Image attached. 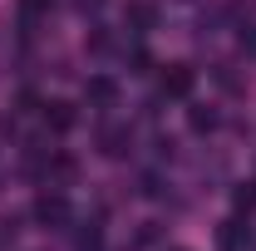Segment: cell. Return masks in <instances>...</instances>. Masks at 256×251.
<instances>
[{"label": "cell", "instance_id": "6da1fadb", "mask_svg": "<svg viewBox=\"0 0 256 251\" xmlns=\"http://www.w3.org/2000/svg\"><path fill=\"white\" fill-rule=\"evenodd\" d=\"M34 222H40V226H69V202H64V192L34 197Z\"/></svg>", "mask_w": 256, "mask_h": 251}, {"label": "cell", "instance_id": "7a4b0ae2", "mask_svg": "<svg viewBox=\"0 0 256 251\" xmlns=\"http://www.w3.org/2000/svg\"><path fill=\"white\" fill-rule=\"evenodd\" d=\"M192 84H197V69H188V64H168L162 69V98H188Z\"/></svg>", "mask_w": 256, "mask_h": 251}, {"label": "cell", "instance_id": "3957f363", "mask_svg": "<svg viewBox=\"0 0 256 251\" xmlns=\"http://www.w3.org/2000/svg\"><path fill=\"white\" fill-rule=\"evenodd\" d=\"M124 25L133 34H148L153 25H158V5H153V0H128L124 5Z\"/></svg>", "mask_w": 256, "mask_h": 251}, {"label": "cell", "instance_id": "277c9868", "mask_svg": "<svg viewBox=\"0 0 256 251\" xmlns=\"http://www.w3.org/2000/svg\"><path fill=\"white\" fill-rule=\"evenodd\" d=\"M84 98L98 104V108H114V104H118V84H114L108 74H94V79L84 84Z\"/></svg>", "mask_w": 256, "mask_h": 251}, {"label": "cell", "instance_id": "5b68a950", "mask_svg": "<svg viewBox=\"0 0 256 251\" xmlns=\"http://www.w3.org/2000/svg\"><path fill=\"white\" fill-rule=\"evenodd\" d=\"M74 118H79V114H74V104H44V124L54 128V133H69Z\"/></svg>", "mask_w": 256, "mask_h": 251}, {"label": "cell", "instance_id": "8992f818", "mask_svg": "<svg viewBox=\"0 0 256 251\" xmlns=\"http://www.w3.org/2000/svg\"><path fill=\"white\" fill-rule=\"evenodd\" d=\"M217 246H222V251H242V246H246V226H242L236 217L222 222V232H217Z\"/></svg>", "mask_w": 256, "mask_h": 251}, {"label": "cell", "instance_id": "52a82bcc", "mask_svg": "<svg viewBox=\"0 0 256 251\" xmlns=\"http://www.w3.org/2000/svg\"><path fill=\"white\" fill-rule=\"evenodd\" d=\"M188 124H192V133H212L217 128V108H202L197 104V108H188Z\"/></svg>", "mask_w": 256, "mask_h": 251}, {"label": "cell", "instance_id": "ba28073f", "mask_svg": "<svg viewBox=\"0 0 256 251\" xmlns=\"http://www.w3.org/2000/svg\"><path fill=\"white\" fill-rule=\"evenodd\" d=\"M74 172H79V162H74L69 153H54V158H50V178H54V182H69Z\"/></svg>", "mask_w": 256, "mask_h": 251}, {"label": "cell", "instance_id": "9c48e42d", "mask_svg": "<svg viewBox=\"0 0 256 251\" xmlns=\"http://www.w3.org/2000/svg\"><path fill=\"white\" fill-rule=\"evenodd\" d=\"M98 143H104V158H124L128 133H118V128H104V133H98Z\"/></svg>", "mask_w": 256, "mask_h": 251}, {"label": "cell", "instance_id": "30bf717a", "mask_svg": "<svg viewBox=\"0 0 256 251\" xmlns=\"http://www.w3.org/2000/svg\"><path fill=\"white\" fill-rule=\"evenodd\" d=\"M232 202H236V212H252L256 207V182H242V188L232 192Z\"/></svg>", "mask_w": 256, "mask_h": 251}, {"label": "cell", "instance_id": "8fae6325", "mask_svg": "<svg viewBox=\"0 0 256 251\" xmlns=\"http://www.w3.org/2000/svg\"><path fill=\"white\" fill-rule=\"evenodd\" d=\"M44 10H50V0H20V15H25V25H34Z\"/></svg>", "mask_w": 256, "mask_h": 251}, {"label": "cell", "instance_id": "7c38bea8", "mask_svg": "<svg viewBox=\"0 0 256 251\" xmlns=\"http://www.w3.org/2000/svg\"><path fill=\"white\" fill-rule=\"evenodd\" d=\"M10 242H15V222H5V217H0V251L10 246Z\"/></svg>", "mask_w": 256, "mask_h": 251}, {"label": "cell", "instance_id": "4fadbf2b", "mask_svg": "<svg viewBox=\"0 0 256 251\" xmlns=\"http://www.w3.org/2000/svg\"><path fill=\"white\" fill-rule=\"evenodd\" d=\"M242 50H252V54H256V30H242Z\"/></svg>", "mask_w": 256, "mask_h": 251}]
</instances>
